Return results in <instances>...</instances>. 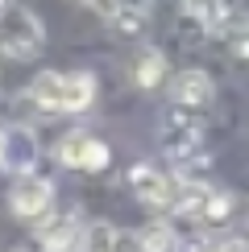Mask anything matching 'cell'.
Instances as JSON below:
<instances>
[{
    "instance_id": "6da1fadb",
    "label": "cell",
    "mask_w": 249,
    "mask_h": 252,
    "mask_svg": "<svg viewBox=\"0 0 249 252\" xmlns=\"http://www.w3.org/2000/svg\"><path fill=\"white\" fill-rule=\"evenodd\" d=\"M46 50V25L21 0H0V54L17 62H34Z\"/></svg>"
},
{
    "instance_id": "7a4b0ae2",
    "label": "cell",
    "mask_w": 249,
    "mask_h": 252,
    "mask_svg": "<svg viewBox=\"0 0 249 252\" xmlns=\"http://www.w3.org/2000/svg\"><path fill=\"white\" fill-rule=\"evenodd\" d=\"M200 136H204V124H200V112H187V108H166L162 116V128H158V145L166 157H174V161H191V157H200Z\"/></svg>"
},
{
    "instance_id": "3957f363",
    "label": "cell",
    "mask_w": 249,
    "mask_h": 252,
    "mask_svg": "<svg viewBox=\"0 0 249 252\" xmlns=\"http://www.w3.org/2000/svg\"><path fill=\"white\" fill-rule=\"evenodd\" d=\"M54 157H58V165H67V170H83V174H104L112 165V149L100 141V136H91L87 128L62 132L58 145H54Z\"/></svg>"
},
{
    "instance_id": "277c9868",
    "label": "cell",
    "mask_w": 249,
    "mask_h": 252,
    "mask_svg": "<svg viewBox=\"0 0 249 252\" xmlns=\"http://www.w3.org/2000/svg\"><path fill=\"white\" fill-rule=\"evenodd\" d=\"M8 211L21 223H46L54 215V182L42 178V174L13 178V186H8Z\"/></svg>"
},
{
    "instance_id": "5b68a950",
    "label": "cell",
    "mask_w": 249,
    "mask_h": 252,
    "mask_svg": "<svg viewBox=\"0 0 249 252\" xmlns=\"http://www.w3.org/2000/svg\"><path fill=\"white\" fill-rule=\"evenodd\" d=\"M129 190L137 194L141 207H150V211H158V215L166 219V215H170V207H174L179 178H174V174H162L154 161H137V165H129Z\"/></svg>"
},
{
    "instance_id": "8992f818",
    "label": "cell",
    "mask_w": 249,
    "mask_h": 252,
    "mask_svg": "<svg viewBox=\"0 0 249 252\" xmlns=\"http://www.w3.org/2000/svg\"><path fill=\"white\" fill-rule=\"evenodd\" d=\"M38 157H42V145H38V132L29 124H8L0 132V170L4 174H13V178L34 174Z\"/></svg>"
},
{
    "instance_id": "52a82bcc",
    "label": "cell",
    "mask_w": 249,
    "mask_h": 252,
    "mask_svg": "<svg viewBox=\"0 0 249 252\" xmlns=\"http://www.w3.org/2000/svg\"><path fill=\"white\" fill-rule=\"evenodd\" d=\"M166 95H170V103H174V108L204 112V108H212V99H216V79L208 75L204 66L174 70V75L166 79Z\"/></svg>"
},
{
    "instance_id": "ba28073f",
    "label": "cell",
    "mask_w": 249,
    "mask_h": 252,
    "mask_svg": "<svg viewBox=\"0 0 249 252\" xmlns=\"http://www.w3.org/2000/svg\"><path fill=\"white\" fill-rule=\"evenodd\" d=\"M38 227H42V248L46 252H83L87 223H79V215H50Z\"/></svg>"
},
{
    "instance_id": "9c48e42d",
    "label": "cell",
    "mask_w": 249,
    "mask_h": 252,
    "mask_svg": "<svg viewBox=\"0 0 249 252\" xmlns=\"http://www.w3.org/2000/svg\"><path fill=\"white\" fill-rule=\"evenodd\" d=\"M166 79H170V58H166V50L141 46L137 58H133V87L137 91H158V87H166Z\"/></svg>"
},
{
    "instance_id": "30bf717a",
    "label": "cell",
    "mask_w": 249,
    "mask_h": 252,
    "mask_svg": "<svg viewBox=\"0 0 249 252\" xmlns=\"http://www.w3.org/2000/svg\"><path fill=\"white\" fill-rule=\"evenodd\" d=\"M62 87H67V70H38L25 87V99L34 108L50 112V116H58L62 112Z\"/></svg>"
},
{
    "instance_id": "8fae6325",
    "label": "cell",
    "mask_w": 249,
    "mask_h": 252,
    "mask_svg": "<svg viewBox=\"0 0 249 252\" xmlns=\"http://www.w3.org/2000/svg\"><path fill=\"white\" fill-rule=\"evenodd\" d=\"M100 95V79L91 70H67V87H62V116H83Z\"/></svg>"
},
{
    "instance_id": "7c38bea8",
    "label": "cell",
    "mask_w": 249,
    "mask_h": 252,
    "mask_svg": "<svg viewBox=\"0 0 249 252\" xmlns=\"http://www.w3.org/2000/svg\"><path fill=\"white\" fill-rule=\"evenodd\" d=\"M179 4L191 13L208 33H233V4L228 0H179Z\"/></svg>"
},
{
    "instance_id": "4fadbf2b",
    "label": "cell",
    "mask_w": 249,
    "mask_h": 252,
    "mask_svg": "<svg viewBox=\"0 0 249 252\" xmlns=\"http://www.w3.org/2000/svg\"><path fill=\"white\" fill-rule=\"evenodd\" d=\"M133 248L137 252H179V232H174V223H166L158 215V219H150V223L137 227Z\"/></svg>"
},
{
    "instance_id": "5bb4252c",
    "label": "cell",
    "mask_w": 249,
    "mask_h": 252,
    "mask_svg": "<svg viewBox=\"0 0 249 252\" xmlns=\"http://www.w3.org/2000/svg\"><path fill=\"white\" fill-rule=\"evenodd\" d=\"M129 248H133V240L108 219H96L83 232V252H129Z\"/></svg>"
},
{
    "instance_id": "9a60e30c",
    "label": "cell",
    "mask_w": 249,
    "mask_h": 252,
    "mask_svg": "<svg viewBox=\"0 0 249 252\" xmlns=\"http://www.w3.org/2000/svg\"><path fill=\"white\" fill-rule=\"evenodd\" d=\"M208 194H212V186H208V182H200V178H179V190H174L170 215H174V219H200Z\"/></svg>"
},
{
    "instance_id": "2e32d148",
    "label": "cell",
    "mask_w": 249,
    "mask_h": 252,
    "mask_svg": "<svg viewBox=\"0 0 249 252\" xmlns=\"http://www.w3.org/2000/svg\"><path fill=\"white\" fill-rule=\"evenodd\" d=\"M108 25L117 29L121 37H141L145 25H150V0H121L117 13L108 17Z\"/></svg>"
},
{
    "instance_id": "e0dca14e",
    "label": "cell",
    "mask_w": 249,
    "mask_h": 252,
    "mask_svg": "<svg viewBox=\"0 0 249 252\" xmlns=\"http://www.w3.org/2000/svg\"><path fill=\"white\" fill-rule=\"evenodd\" d=\"M233 207H237V198L233 190H224V186H212V194H208V203H204V211L195 223L208 227V232H216V227H224L228 219H233Z\"/></svg>"
},
{
    "instance_id": "ac0fdd59",
    "label": "cell",
    "mask_w": 249,
    "mask_h": 252,
    "mask_svg": "<svg viewBox=\"0 0 249 252\" xmlns=\"http://www.w3.org/2000/svg\"><path fill=\"white\" fill-rule=\"evenodd\" d=\"M228 41H233V54H237V58H249V29H245V25L233 29V33H228Z\"/></svg>"
},
{
    "instance_id": "d6986e66",
    "label": "cell",
    "mask_w": 249,
    "mask_h": 252,
    "mask_svg": "<svg viewBox=\"0 0 249 252\" xmlns=\"http://www.w3.org/2000/svg\"><path fill=\"white\" fill-rule=\"evenodd\" d=\"M216 252H249V244H245V240H224Z\"/></svg>"
},
{
    "instance_id": "ffe728a7",
    "label": "cell",
    "mask_w": 249,
    "mask_h": 252,
    "mask_svg": "<svg viewBox=\"0 0 249 252\" xmlns=\"http://www.w3.org/2000/svg\"><path fill=\"white\" fill-rule=\"evenodd\" d=\"M13 252H29V248H13Z\"/></svg>"
},
{
    "instance_id": "44dd1931",
    "label": "cell",
    "mask_w": 249,
    "mask_h": 252,
    "mask_svg": "<svg viewBox=\"0 0 249 252\" xmlns=\"http://www.w3.org/2000/svg\"><path fill=\"white\" fill-rule=\"evenodd\" d=\"M245 29H249V21H245Z\"/></svg>"
},
{
    "instance_id": "7402d4cb",
    "label": "cell",
    "mask_w": 249,
    "mask_h": 252,
    "mask_svg": "<svg viewBox=\"0 0 249 252\" xmlns=\"http://www.w3.org/2000/svg\"><path fill=\"white\" fill-rule=\"evenodd\" d=\"M0 132H4V128H0Z\"/></svg>"
}]
</instances>
